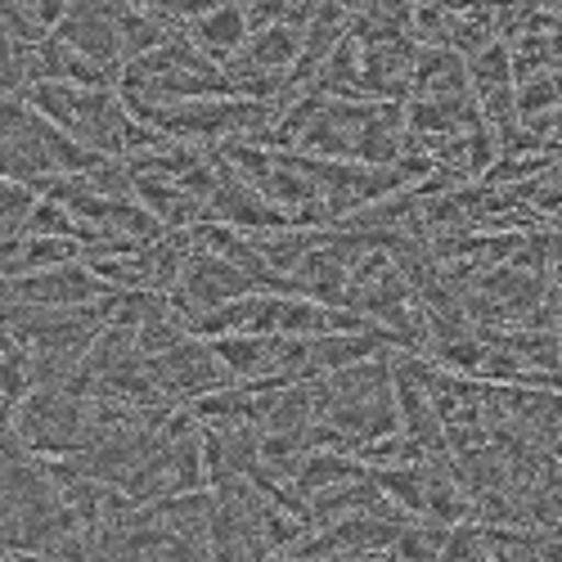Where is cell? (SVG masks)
<instances>
[{"label":"cell","instance_id":"2","mask_svg":"<svg viewBox=\"0 0 562 562\" xmlns=\"http://www.w3.org/2000/svg\"><path fill=\"white\" fill-rule=\"evenodd\" d=\"M558 221H562V212H558Z\"/></svg>","mask_w":562,"mask_h":562},{"label":"cell","instance_id":"1","mask_svg":"<svg viewBox=\"0 0 562 562\" xmlns=\"http://www.w3.org/2000/svg\"><path fill=\"white\" fill-rule=\"evenodd\" d=\"M104 297H113V289L86 261L5 279V306H19V311H77V306H95Z\"/></svg>","mask_w":562,"mask_h":562}]
</instances>
